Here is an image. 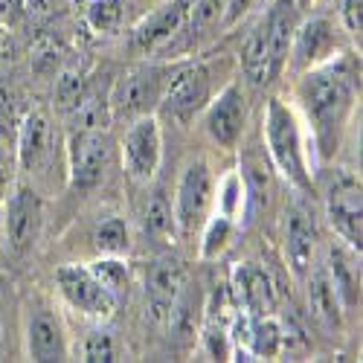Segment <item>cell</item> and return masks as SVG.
<instances>
[{
	"label": "cell",
	"mask_w": 363,
	"mask_h": 363,
	"mask_svg": "<svg viewBox=\"0 0 363 363\" xmlns=\"http://www.w3.org/2000/svg\"><path fill=\"white\" fill-rule=\"evenodd\" d=\"M354 90L357 73L349 62H325L320 67H308V73L299 82V102L308 113L317 145L325 157L337 145L340 128L352 111Z\"/></svg>",
	"instance_id": "cell-1"
},
{
	"label": "cell",
	"mask_w": 363,
	"mask_h": 363,
	"mask_svg": "<svg viewBox=\"0 0 363 363\" xmlns=\"http://www.w3.org/2000/svg\"><path fill=\"white\" fill-rule=\"evenodd\" d=\"M264 137H267V151H270V157H274L277 169L291 180L294 186L308 189L311 184H308L306 160H302V143H299L296 119L279 99H270V105H267Z\"/></svg>",
	"instance_id": "cell-2"
},
{
	"label": "cell",
	"mask_w": 363,
	"mask_h": 363,
	"mask_svg": "<svg viewBox=\"0 0 363 363\" xmlns=\"http://www.w3.org/2000/svg\"><path fill=\"white\" fill-rule=\"evenodd\" d=\"M55 282L62 296L70 302V306L87 317H96V320H108L116 308V294L108 291L90 267L82 264H65L55 270Z\"/></svg>",
	"instance_id": "cell-3"
},
{
	"label": "cell",
	"mask_w": 363,
	"mask_h": 363,
	"mask_svg": "<svg viewBox=\"0 0 363 363\" xmlns=\"http://www.w3.org/2000/svg\"><path fill=\"white\" fill-rule=\"evenodd\" d=\"M67 157H70V177L73 186H94L108 169L111 160V137L102 128H79L70 134L67 143Z\"/></svg>",
	"instance_id": "cell-4"
},
{
	"label": "cell",
	"mask_w": 363,
	"mask_h": 363,
	"mask_svg": "<svg viewBox=\"0 0 363 363\" xmlns=\"http://www.w3.org/2000/svg\"><path fill=\"white\" fill-rule=\"evenodd\" d=\"M325 209L328 221L340 233V238L352 250L360 253L363 241V218H360V184L349 174H337V180H331V186L325 192Z\"/></svg>",
	"instance_id": "cell-5"
},
{
	"label": "cell",
	"mask_w": 363,
	"mask_h": 363,
	"mask_svg": "<svg viewBox=\"0 0 363 363\" xmlns=\"http://www.w3.org/2000/svg\"><path fill=\"white\" fill-rule=\"evenodd\" d=\"M123 157H125V172L140 184L155 177L160 166V125L155 116L143 113L134 119V125L128 128L123 143Z\"/></svg>",
	"instance_id": "cell-6"
},
{
	"label": "cell",
	"mask_w": 363,
	"mask_h": 363,
	"mask_svg": "<svg viewBox=\"0 0 363 363\" xmlns=\"http://www.w3.org/2000/svg\"><path fill=\"white\" fill-rule=\"evenodd\" d=\"M209 201H213V174L203 160L192 163L177 184V198H174V221L184 233H192L201 227Z\"/></svg>",
	"instance_id": "cell-7"
},
{
	"label": "cell",
	"mask_w": 363,
	"mask_h": 363,
	"mask_svg": "<svg viewBox=\"0 0 363 363\" xmlns=\"http://www.w3.org/2000/svg\"><path fill=\"white\" fill-rule=\"evenodd\" d=\"M186 282V270L174 256H160L148 264L145 274V311L151 323H166L174 296Z\"/></svg>",
	"instance_id": "cell-8"
},
{
	"label": "cell",
	"mask_w": 363,
	"mask_h": 363,
	"mask_svg": "<svg viewBox=\"0 0 363 363\" xmlns=\"http://www.w3.org/2000/svg\"><path fill=\"white\" fill-rule=\"evenodd\" d=\"M163 70L157 67H137L128 76H123L113 87V108L119 113H131V116H143L155 108L163 96Z\"/></svg>",
	"instance_id": "cell-9"
},
{
	"label": "cell",
	"mask_w": 363,
	"mask_h": 363,
	"mask_svg": "<svg viewBox=\"0 0 363 363\" xmlns=\"http://www.w3.org/2000/svg\"><path fill=\"white\" fill-rule=\"evenodd\" d=\"M206 99H209V76L201 65L180 67L172 79H166L160 96L163 108L180 119H189Z\"/></svg>",
	"instance_id": "cell-10"
},
{
	"label": "cell",
	"mask_w": 363,
	"mask_h": 363,
	"mask_svg": "<svg viewBox=\"0 0 363 363\" xmlns=\"http://www.w3.org/2000/svg\"><path fill=\"white\" fill-rule=\"evenodd\" d=\"M233 294L238 299V308L250 317H270L277 311L274 282L253 262H245L233 270Z\"/></svg>",
	"instance_id": "cell-11"
},
{
	"label": "cell",
	"mask_w": 363,
	"mask_h": 363,
	"mask_svg": "<svg viewBox=\"0 0 363 363\" xmlns=\"http://www.w3.org/2000/svg\"><path fill=\"white\" fill-rule=\"evenodd\" d=\"M186 18H189V0H169V4H163L134 29L137 50H143V52L160 50L184 29Z\"/></svg>",
	"instance_id": "cell-12"
},
{
	"label": "cell",
	"mask_w": 363,
	"mask_h": 363,
	"mask_svg": "<svg viewBox=\"0 0 363 363\" xmlns=\"http://www.w3.org/2000/svg\"><path fill=\"white\" fill-rule=\"evenodd\" d=\"M6 233L15 250H29L41 233V198L33 189H15L6 206Z\"/></svg>",
	"instance_id": "cell-13"
},
{
	"label": "cell",
	"mask_w": 363,
	"mask_h": 363,
	"mask_svg": "<svg viewBox=\"0 0 363 363\" xmlns=\"http://www.w3.org/2000/svg\"><path fill=\"white\" fill-rule=\"evenodd\" d=\"M206 131L221 145H235L241 131H245V96L238 84H227L218 99L206 111Z\"/></svg>",
	"instance_id": "cell-14"
},
{
	"label": "cell",
	"mask_w": 363,
	"mask_h": 363,
	"mask_svg": "<svg viewBox=\"0 0 363 363\" xmlns=\"http://www.w3.org/2000/svg\"><path fill=\"white\" fill-rule=\"evenodd\" d=\"M314 245H317V230L308 218L306 209H288V224H285V250L288 262L296 277H306L314 262Z\"/></svg>",
	"instance_id": "cell-15"
},
{
	"label": "cell",
	"mask_w": 363,
	"mask_h": 363,
	"mask_svg": "<svg viewBox=\"0 0 363 363\" xmlns=\"http://www.w3.org/2000/svg\"><path fill=\"white\" fill-rule=\"evenodd\" d=\"M26 349L29 357L38 363H52V360H65L67 357V343H65V331L50 311H38L29 320L26 331Z\"/></svg>",
	"instance_id": "cell-16"
},
{
	"label": "cell",
	"mask_w": 363,
	"mask_h": 363,
	"mask_svg": "<svg viewBox=\"0 0 363 363\" xmlns=\"http://www.w3.org/2000/svg\"><path fill=\"white\" fill-rule=\"evenodd\" d=\"M331 47H335V29H331V23L325 18L306 21L294 33V41H291L296 67H302V70H308L317 62H323V58L331 52Z\"/></svg>",
	"instance_id": "cell-17"
},
{
	"label": "cell",
	"mask_w": 363,
	"mask_h": 363,
	"mask_svg": "<svg viewBox=\"0 0 363 363\" xmlns=\"http://www.w3.org/2000/svg\"><path fill=\"white\" fill-rule=\"evenodd\" d=\"M264 33H267V52H270V73L274 79L279 76L285 58L291 55V41L296 33V21H294V4L291 0H279L264 18Z\"/></svg>",
	"instance_id": "cell-18"
},
{
	"label": "cell",
	"mask_w": 363,
	"mask_h": 363,
	"mask_svg": "<svg viewBox=\"0 0 363 363\" xmlns=\"http://www.w3.org/2000/svg\"><path fill=\"white\" fill-rule=\"evenodd\" d=\"M325 267H328L331 285H335V291L340 296V306H346V308L357 306V299H360V267H357L354 250L352 247H331Z\"/></svg>",
	"instance_id": "cell-19"
},
{
	"label": "cell",
	"mask_w": 363,
	"mask_h": 363,
	"mask_svg": "<svg viewBox=\"0 0 363 363\" xmlns=\"http://www.w3.org/2000/svg\"><path fill=\"white\" fill-rule=\"evenodd\" d=\"M308 299H311V311L317 314L320 323H325L328 328H340V296H337L335 285H331V277H328L325 264L311 270Z\"/></svg>",
	"instance_id": "cell-20"
},
{
	"label": "cell",
	"mask_w": 363,
	"mask_h": 363,
	"mask_svg": "<svg viewBox=\"0 0 363 363\" xmlns=\"http://www.w3.org/2000/svg\"><path fill=\"white\" fill-rule=\"evenodd\" d=\"M50 151V125L41 113H26L18 137V160L26 172H33Z\"/></svg>",
	"instance_id": "cell-21"
},
{
	"label": "cell",
	"mask_w": 363,
	"mask_h": 363,
	"mask_svg": "<svg viewBox=\"0 0 363 363\" xmlns=\"http://www.w3.org/2000/svg\"><path fill=\"white\" fill-rule=\"evenodd\" d=\"M241 70L253 84H264L274 79L270 73V52H267V33H264V21L250 33L245 50H241Z\"/></svg>",
	"instance_id": "cell-22"
},
{
	"label": "cell",
	"mask_w": 363,
	"mask_h": 363,
	"mask_svg": "<svg viewBox=\"0 0 363 363\" xmlns=\"http://www.w3.org/2000/svg\"><path fill=\"white\" fill-rule=\"evenodd\" d=\"M198 308H201V294L184 282L180 294L174 296L172 308L166 314V325L174 331L177 337H189L195 331V320H198Z\"/></svg>",
	"instance_id": "cell-23"
},
{
	"label": "cell",
	"mask_w": 363,
	"mask_h": 363,
	"mask_svg": "<svg viewBox=\"0 0 363 363\" xmlns=\"http://www.w3.org/2000/svg\"><path fill=\"white\" fill-rule=\"evenodd\" d=\"M282 328L274 317H250V354L274 357L282 349Z\"/></svg>",
	"instance_id": "cell-24"
},
{
	"label": "cell",
	"mask_w": 363,
	"mask_h": 363,
	"mask_svg": "<svg viewBox=\"0 0 363 363\" xmlns=\"http://www.w3.org/2000/svg\"><path fill=\"white\" fill-rule=\"evenodd\" d=\"M94 241H96V250L105 253V256H123L131 247V235H128V227H125L123 218H108L96 230Z\"/></svg>",
	"instance_id": "cell-25"
},
{
	"label": "cell",
	"mask_w": 363,
	"mask_h": 363,
	"mask_svg": "<svg viewBox=\"0 0 363 363\" xmlns=\"http://www.w3.org/2000/svg\"><path fill=\"white\" fill-rule=\"evenodd\" d=\"M172 221H174V216H172V206H169L166 195L155 192V195L145 201V209H143V224H145V230L155 233V235H163V233L172 230Z\"/></svg>",
	"instance_id": "cell-26"
},
{
	"label": "cell",
	"mask_w": 363,
	"mask_h": 363,
	"mask_svg": "<svg viewBox=\"0 0 363 363\" xmlns=\"http://www.w3.org/2000/svg\"><path fill=\"white\" fill-rule=\"evenodd\" d=\"M189 29L192 35L195 33H203V29L216 26L221 18H224V9H227V0H195V4H189Z\"/></svg>",
	"instance_id": "cell-27"
},
{
	"label": "cell",
	"mask_w": 363,
	"mask_h": 363,
	"mask_svg": "<svg viewBox=\"0 0 363 363\" xmlns=\"http://www.w3.org/2000/svg\"><path fill=\"white\" fill-rule=\"evenodd\" d=\"M87 21L96 29H102V33L116 29L119 21H123V0H94L87 9Z\"/></svg>",
	"instance_id": "cell-28"
},
{
	"label": "cell",
	"mask_w": 363,
	"mask_h": 363,
	"mask_svg": "<svg viewBox=\"0 0 363 363\" xmlns=\"http://www.w3.org/2000/svg\"><path fill=\"white\" fill-rule=\"evenodd\" d=\"M84 96V84H82V76L76 73H65L58 79V87H55V102L62 111H76V105L82 102Z\"/></svg>",
	"instance_id": "cell-29"
},
{
	"label": "cell",
	"mask_w": 363,
	"mask_h": 363,
	"mask_svg": "<svg viewBox=\"0 0 363 363\" xmlns=\"http://www.w3.org/2000/svg\"><path fill=\"white\" fill-rule=\"evenodd\" d=\"M90 270H94V277L108 288V291H119V288H123L125 282H128V270H125V264L123 262H116V259H105V262H96L94 267H90Z\"/></svg>",
	"instance_id": "cell-30"
},
{
	"label": "cell",
	"mask_w": 363,
	"mask_h": 363,
	"mask_svg": "<svg viewBox=\"0 0 363 363\" xmlns=\"http://www.w3.org/2000/svg\"><path fill=\"white\" fill-rule=\"evenodd\" d=\"M84 360L90 363H111L116 360V349H113V340L108 331H94L84 343Z\"/></svg>",
	"instance_id": "cell-31"
},
{
	"label": "cell",
	"mask_w": 363,
	"mask_h": 363,
	"mask_svg": "<svg viewBox=\"0 0 363 363\" xmlns=\"http://www.w3.org/2000/svg\"><path fill=\"white\" fill-rule=\"evenodd\" d=\"M230 238V218L227 216H218L213 224H209L206 230V238H203V256H216L221 247H224V241Z\"/></svg>",
	"instance_id": "cell-32"
},
{
	"label": "cell",
	"mask_w": 363,
	"mask_h": 363,
	"mask_svg": "<svg viewBox=\"0 0 363 363\" xmlns=\"http://www.w3.org/2000/svg\"><path fill=\"white\" fill-rule=\"evenodd\" d=\"M206 352L213 354V360H230V340L221 328H206Z\"/></svg>",
	"instance_id": "cell-33"
},
{
	"label": "cell",
	"mask_w": 363,
	"mask_h": 363,
	"mask_svg": "<svg viewBox=\"0 0 363 363\" xmlns=\"http://www.w3.org/2000/svg\"><path fill=\"white\" fill-rule=\"evenodd\" d=\"M343 23L349 33L360 41V29H363V0H343Z\"/></svg>",
	"instance_id": "cell-34"
},
{
	"label": "cell",
	"mask_w": 363,
	"mask_h": 363,
	"mask_svg": "<svg viewBox=\"0 0 363 363\" xmlns=\"http://www.w3.org/2000/svg\"><path fill=\"white\" fill-rule=\"evenodd\" d=\"M241 189H245L241 177L230 174V177H227V184H224V198H221V203H224V216H227V218L235 213V206L241 203Z\"/></svg>",
	"instance_id": "cell-35"
},
{
	"label": "cell",
	"mask_w": 363,
	"mask_h": 363,
	"mask_svg": "<svg viewBox=\"0 0 363 363\" xmlns=\"http://www.w3.org/2000/svg\"><path fill=\"white\" fill-rule=\"evenodd\" d=\"M26 18V0H0V23L18 26Z\"/></svg>",
	"instance_id": "cell-36"
},
{
	"label": "cell",
	"mask_w": 363,
	"mask_h": 363,
	"mask_svg": "<svg viewBox=\"0 0 363 363\" xmlns=\"http://www.w3.org/2000/svg\"><path fill=\"white\" fill-rule=\"evenodd\" d=\"M9 186H12V160L6 155L4 143H0V201L9 195Z\"/></svg>",
	"instance_id": "cell-37"
},
{
	"label": "cell",
	"mask_w": 363,
	"mask_h": 363,
	"mask_svg": "<svg viewBox=\"0 0 363 363\" xmlns=\"http://www.w3.org/2000/svg\"><path fill=\"white\" fill-rule=\"evenodd\" d=\"M253 4V0H227V9H224V21L227 23H233V21H238L241 15L247 12V6Z\"/></svg>",
	"instance_id": "cell-38"
}]
</instances>
